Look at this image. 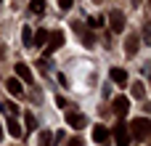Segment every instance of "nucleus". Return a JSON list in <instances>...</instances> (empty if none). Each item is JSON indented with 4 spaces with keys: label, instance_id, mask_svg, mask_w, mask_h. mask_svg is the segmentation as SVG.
Returning <instances> with one entry per match:
<instances>
[{
    "label": "nucleus",
    "instance_id": "6",
    "mask_svg": "<svg viewBox=\"0 0 151 146\" xmlns=\"http://www.w3.org/2000/svg\"><path fill=\"white\" fill-rule=\"evenodd\" d=\"M111 109H114V114H117V117H125V114H127V109H130V101H127L125 96H117V98H114V104H111Z\"/></svg>",
    "mask_w": 151,
    "mask_h": 146
},
{
    "label": "nucleus",
    "instance_id": "14",
    "mask_svg": "<svg viewBox=\"0 0 151 146\" xmlns=\"http://www.w3.org/2000/svg\"><path fill=\"white\" fill-rule=\"evenodd\" d=\"M45 40H48V32H45V29H37V32L32 35V45H35V48L45 45Z\"/></svg>",
    "mask_w": 151,
    "mask_h": 146
},
{
    "label": "nucleus",
    "instance_id": "11",
    "mask_svg": "<svg viewBox=\"0 0 151 146\" xmlns=\"http://www.w3.org/2000/svg\"><path fill=\"white\" fill-rule=\"evenodd\" d=\"M109 74H111V80L117 85H127V72L125 69H109Z\"/></svg>",
    "mask_w": 151,
    "mask_h": 146
},
{
    "label": "nucleus",
    "instance_id": "9",
    "mask_svg": "<svg viewBox=\"0 0 151 146\" xmlns=\"http://www.w3.org/2000/svg\"><path fill=\"white\" fill-rule=\"evenodd\" d=\"M93 141H96V144H106V141H109L106 125H96V128H93Z\"/></svg>",
    "mask_w": 151,
    "mask_h": 146
},
{
    "label": "nucleus",
    "instance_id": "15",
    "mask_svg": "<svg viewBox=\"0 0 151 146\" xmlns=\"http://www.w3.org/2000/svg\"><path fill=\"white\" fill-rule=\"evenodd\" d=\"M130 93H133V98H146V88H143V82H133Z\"/></svg>",
    "mask_w": 151,
    "mask_h": 146
},
{
    "label": "nucleus",
    "instance_id": "20",
    "mask_svg": "<svg viewBox=\"0 0 151 146\" xmlns=\"http://www.w3.org/2000/svg\"><path fill=\"white\" fill-rule=\"evenodd\" d=\"M40 146H53V136H50L48 130H45V133L40 136Z\"/></svg>",
    "mask_w": 151,
    "mask_h": 146
},
{
    "label": "nucleus",
    "instance_id": "13",
    "mask_svg": "<svg viewBox=\"0 0 151 146\" xmlns=\"http://www.w3.org/2000/svg\"><path fill=\"white\" fill-rule=\"evenodd\" d=\"M0 112H5L8 117H16V114H19V106H16L13 101H0Z\"/></svg>",
    "mask_w": 151,
    "mask_h": 146
},
{
    "label": "nucleus",
    "instance_id": "12",
    "mask_svg": "<svg viewBox=\"0 0 151 146\" xmlns=\"http://www.w3.org/2000/svg\"><path fill=\"white\" fill-rule=\"evenodd\" d=\"M5 88H8V93H13V96H21V93H24V90H21V82H19L16 77L5 80Z\"/></svg>",
    "mask_w": 151,
    "mask_h": 146
},
{
    "label": "nucleus",
    "instance_id": "21",
    "mask_svg": "<svg viewBox=\"0 0 151 146\" xmlns=\"http://www.w3.org/2000/svg\"><path fill=\"white\" fill-rule=\"evenodd\" d=\"M82 43H85V45L90 48V45H96V37H93L90 32H82Z\"/></svg>",
    "mask_w": 151,
    "mask_h": 146
},
{
    "label": "nucleus",
    "instance_id": "25",
    "mask_svg": "<svg viewBox=\"0 0 151 146\" xmlns=\"http://www.w3.org/2000/svg\"><path fill=\"white\" fill-rule=\"evenodd\" d=\"M133 3H138V0H133Z\"/></svg>",
    "mask_w": 151,
    "mask_h": 146
},
{
    "label": "nucleus",
    "instance_id": "4",
    "mask_svg": "<svg viewBox=\"0 0 151 146\" xmlns=\"http://www.w3.org/2000/svg\"><path fill=\"white\" fill-rule=\"evenodd\" d=\"M109 27H111V32H125V13L122 11H111L109 13Z\"/></svg>",
    "mask_w": 151,
    "mask_h": 146
},
{
    "label": "nucleus",
    "instance_id": "7",
    "mask_svg": "<svg viewBox=\"0 0 151 146\" xmlns=\"http://www.w3.org/2000/svg\"><path fill=\"white\" fill-rule=\"evenodd\" d=\"M66 122H69L74 130H82V128H85V117H82L80 112H66Z\"/></svg>",
    "mask_w": 151,
    "mask_h": 146
},
{
    "label": "nucleus",
    "instance_id": "24",
    "mask_svg": "<svg viewBox=\"0 0 151 146\" xmlns=\"http://www.w3.org/2000/svg\"><path fill=\"white\" fill-rule=\"evenodd\" d=\"M0 141H3V125H0Z\"/></svg>",
    "mask_w": 151,
    "mask_h": 146
},
{
    "label": "nucleus",
    "instance_id": "1",
    "mask_svg": "<svg viewBox=\"0 0 151 146\" xmlns=\"http://www.w3.org/2000/svg\"><path fill=\"white\" fill-rule=\"evenodd\" d=\"M127 130L133 133V138L143 141V138L151 133V120L149 117H135V120H130V128H127Z\"/></svg>",
    "mask_w": 151,
    "mask_h": 146
},
{
    "label": "nucleus",
    "instance_id": "8",
    "mask_svg": "<svg viewBox=\"0 0 151 146\" xmlns=\"http://www.w3.org/2000/svg\"><path fill=\"white\" fill-rule=\"evenodd\" d=\"M138 43H141V37H138V35H130V37L125 40V53H127V56H135V53H138Z\"/></svg>",
    "mask_w": 151,
    "mask_h": 146
},
{
    "label": "nucleus",
    "instance_id": "16",
    "mask_svg": "<svg viewBox=\"0 0 151 146\" xmlns=\"http://www.w3.org/2000/svg\"><path fill=\"white\" fill-rule=\"evenodd\" d=\"M29 11H32V13H42V11H45V0H32V3H29Z\"/></svg>",
    "mask_w": 151,
    "mask_h": 146
},
{
    "label": "nucleus",
    "instance_id": "18",
    "mask_svg": "<svg viewBox=\"0 0 151 146\" xmlns=\"http://www.w3.org/2000/svg\"><path fill=\"white\" fill-rule=\"evenodd\" d=\"M88 27H93V29L104 27V16H90V19H88Z\"/></svg>",
    "mask_w": 151,
    "mask_h": 146
},
{
    "label": "nucleus",
    "instance_id": "2",
    "mask_svg": "<svg viewBox=\"0 0 151 146\" xmlns=\"http://www.w3.org/2000/svg\"><path fill=\"white\" fill-rule=\"evenodd\" d=\"M111 133H114V144L117 146H130V130H127L125 122H117Z\"/></svg>",
    "mask_w": 151,
    "mask_h": 146
},
{
    "label": "nucleus",
    "instance_id": "5",
    "mask_svg": "<svg viewBox=\"0 0 151 146\" xmlns=\"http://www.w3.org/2000/svg\"><path fill=\"white\" fill-rule=\"evenodd\" d=\"M13 69H16V80H19V82H21V80H24L27 85H32V82H35V77H32V69H29L27 64H21V61H19Z\"/></svg>",
    "mask_w": 151,
    "mask_h": 146
},
{
    "label": "nucleus",
    "instance_id": "19",
    "mask_svg": "<svg viewBox=\"0 0 151 146\" xmlns=\"http://www.w3.org/2000/svg\"><path fill=\"white\" fill-rule=\"evenodd\" d=\"M21 40H24V45H32V29H29V27L21 29Z\"/></svg>",
    "mask_w": 151,
    "mask_h": 146
},
{
    "label": "nucleus",
    "instance_id": "3",
    "mask_svg": "<svg viewBox=\"0 0 151 146\" xmlns=\"http://www.w3.org/2000/svg\"><path fill=\"white\" fill-rule=\"evenodd\" d=\"M48 45H45V51L48 53H53V51H58L61 45H64V32L61 29H53V32H48V40H45Z\"/></svg>",
    "mask_w": 151,
    "mask_h": 146
},
{
    "label": "nucleus",
    "instance_id": "22",
    "mask_svg": "<svg viewBox=\"0 0 151 146\" xmlns=\"http://www.w3.org/2000/svg\"><path fill=\"white\" fill-rule=\"evenodd\" d=\"M72 5H74V0H58V8H61V11H69Z\"/></svg>",
    "mask_w": 151,
    "mask_h": 146
},
{
    "label": "nucleus",
    "instance_id": "23",
    "mask_svg": "<svg viewBox=\"0 0 151 146\" xmlns=\"http://www.w3.org/2000/svg\"><path fill=\"white\" fill-rule=\"evenodd\" d=\"M66 146H85V144H82V138H72Z\"/></svg>",
    "mask_w": 151,
    "mask_h": 146
},
{
    "label": "nucleus",
    "instance_id": "17",
    "mask_svg": "<svg viewBox=\"0 0 151 146\" xmlns=\"http://www.w3.org/2000/svg\"><path fill=\"white\" fill-rule=\"evenodd\" d=\"M24 125H27V130H35V128H37L35 114H29V112H27V114H24Z\"/></svg>",
    "mask_w": 151,
    "mask_h": 146
},
{
    "label": "nucleus",
    "instance_id": "10",
    "mask_svg": "<svg viewBox=\"0 0 151 146\" xmlns=\"http://www.w3.org/2000/svg\"><path fill=\"white\" fill-rule=\"evenodd\" d=\"M5 128H8V133H11L13 138H21V136H24V130H21V125L16 122V117H8V122H5Z\"/></svg>",
    "mask_w": 151,
    "mask_h": 146
},
{
    "label": "nucleus",
    "instance_id": "26",
    "mask_svg": "<svg viewBox=\"0 0 151 146\" xmlns=\"http://www.w3.org/2000/svg\"><path fill=\"white\" fill-rule=\"evenodd\" d=\"M0 3H3V0H0Z\"/></svg>",
    "mask_w": 151,
    "mask_h": 146
}]
</instances>
